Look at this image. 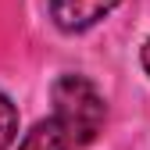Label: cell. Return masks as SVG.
Masks as SVG:
<instances>
[{"instance_id":"cell-1","label":"cell","mask_w":150,"mask_h":150,"mask_svg":"<svg viewBox=\"0 0 150 150\" xmlns=\"http://www.w3.org/2000/svg\"><path fill=\"white\" fill-rule=\"evenodd\" d=\"M54 115L36 122L32 132L18 143V150H82L97 139L107 118V104L100 89L86 75H61L50 86Z\"/></svg>"},{"instance_id":"cell-2","label":"cell","mask_w":150,"mask_h":150,"mask_svg":"<svg viewBox=\"0 0 150 150\" xmlns=\"http://www.w3.org/2000/svg\"><path fill=\"white\" fill-rule=\"evenodd\" d=\"M115 7L118 0H50V18L61 32H86Z\"/></svg>"},{"instance_id":"cell-3","label":"cell","mask_w":150,"mask_h":150,"mask_svg":"<svg viewBox=\"0 0 150 150\" xmlns=\"http://www.w3.org/2000/svg\"><path fill=\"white\" fill-rule=\"evenodd\" d=\"M14 136H18V111H14V104L4 93H0V150H7L14 143Z\"/></svg>"},{"instance_id":"cell-4","label":"cell","mask_w":150,"mask_h":150,"mask_svg":"<svg viewBox=\"0 0 150 150\" xmlns=\"http://www.w3.org/2000/svg\"><path fill=\"white\" fill-rule=\"evenodd\" d=\"M139 61H143V68L150 71V40H146V43H143V50H139Z\"/></svg>"}]
</instances>
